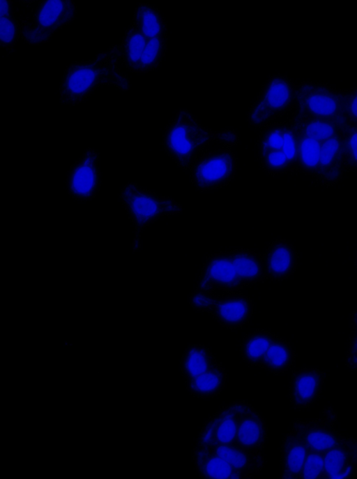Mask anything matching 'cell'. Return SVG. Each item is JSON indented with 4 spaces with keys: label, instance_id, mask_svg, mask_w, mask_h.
Segmentation results:
<instances>
[{
    "label": "cell",
    "instance_id": "cell-24",
    "mask_svg": "<svg viewBox=\"0 0 357 479\" xmlns=\"http://www.w3.org/2000/svg\"><path fill=\"white\" fill-rule=\"evenodd\" d=\"M294 360L295 351L291 344L275 334L259 367L274 374H279L289 370Z\"/></svg>",
    "mask_w": 357,
    "mask_h": 479
},
{
    "label": "cell",
    "instance_id": "cell-22",
    "mask_svg": "<svg viewBox=\"0 0 357 479\" xmlns=\"http://www.w3.org/2000/svg\"><path fill=\"white\" fill-rule=\"evenodd\" d=\"M180 364L185 383L221 364L207 347L199 344H192L187 346Z\"/></svg>",
    "mask_w": 357,
    "mask_h": 479
},
{
    "label": "cell",
    "instance_id": "cell-7",
    "mask_svg": "<svg viewBox=\"0 0 357 479\" xmlns=\"http://www.w3.org/2000/svg\"><path fill=\"white\" fill-rule=\"evenodd\" d=\"M296 103V84L287 76H270L261 87L248 114V123L263 128L275 119L291 112Z\"/></svg>",
    "mask_w": 357,
    "mask_h": 479
},
{
    "label": "cell",
    "instance_id": "cell-9",
    "mask_svg": "<svg viewBox=\"0 0 357 479\" xmlns=\"http://www.w3.org/2000/svg\"><path fill=\"white\" fill-rule=\"evenodd\" d=\"M189 302L194 309L212 314L222 326L231 330L245 326L253 314L252 300L242 293L221 295L195 289Z\"/></svg>",
    "mask_w": 357,
    "mask_h": 479
},
{
    "label": "cell",
    "instance_id": "cell-31",
    "mask_svg": "<svg viewBox=\"0 0 357 479\" xmlns=\"http://www.w3.org/2000/svg\"><path fill=\"white\" fill-rule=\"evenodd\" d=\"M342 111L345 122L357 126V86L342 91Z\"/></svg>",
    "mask_w": 357,
    "mask_h": 479
},
{
    "label": "cell",
    "instance_id": "cell-25",
    "mask_svg": "<svg viewBox=\"0 0 357 479\" xmlns=\"http://www.w3.org/2000/svg\"><path fill=\"white\" fill-rule=\"evenodd\" d=\"M132 24L149 38L167 34V25L160 12L150 4L139 3L136 7Z\"/></svg>",
    "mask_w": 357,
    "mask_h": 479
},
{
    "label": "cell",
    "instance_id": "cell-20",
    "mask_svg": "<svg viewBox=\"0 0 357 479\" xmlns=\"http://www.w3.org/2000/svg\"><path fill=\"white\" fill-rule=\"evenodd\" d=\"M193 459L197 472L202 478H251V476L235 469L222 457L204 447H195Z\"/></svg>",
    "mask_w": 357,
    "mask_h": 479
},
{
    "label": "cell",
    "instance_id": "cell-16",
    "mask_svg": "<svg viewBox=\"0 0 357 479\" xmlns=\"http://www.w3.org/2000/svg\"><path fill=\"white\" fill-rule=\"evenodd\" d=\"M326 372L317 368H303L292 371L289 382L290 400L295 409L309 408L319 397Z\"/></svg>",
    "mask_w": 357,
    "mask_h": 479
},
{
    "label": "cell",
    "instance_id": "cell-2",
    "mask_svg": "<svg viewBox=\"0 0 357 479\" xmlns=\"http://www.w3.org/2000/svg\"><path fill=\"white\" fill-rule=\"evenodd\" d=\"M264 280L263 254L239 249L208 256L195 289L236 293Z\"/></svg>",
    "mask_w": 357,
    "mask_h": 479
},
{
    "label": "cell",
    "instance_id": "cell-30",
    "mask_svg": "<svg viewBox=\"0 0 357 479\" xmlns=\"http://www.w3.org/2000/svg\"><path fill=\"white\" fill-rule=\"evenodd\" d=\"M324 454L308 450L298 479H325Z\"/></svg>",
    "mask_w": 357,
    "mask_h": 479
},
{
    "label": "cell",
    "instance_id": "cell-5",
    "mask_svg": "<svg viewBox=\"0 0 357 479\" xmlns=\"http://www.w3.org/2000/svg\"><path fill=\"white\" fill-rule=\"evenodd\" d=\"M30 14L18 20L20 38L30 45L49 41L54 33L70 24L76 17L73 0L26 1Z\"/></svg>",
    "mask_w": 357,
    "mask_h": 479
},
{
    "label": "cell",
    "instance_id": "cell-14",
    "mask_svg": "<svg viewBox=\"0 0 357 479\" xmlns=\"http://www.w3.org/2000/svg\"><path fill=\"white\" fill-rule=\"evenodd\" d=\"M99 154L88 148L71 165L66 181L68 194L75 200L89 201L95 198L101 186V172L98 166Z\"/></svg>",
    "mask_w": 357,
    "mask_h": 479
},
{
    "label": "cell",
    "instance_id": "cell-18",
    "mask_svg": "<svg viewBox=\"0 0 357 479\" xmlns=\"http://www.w3.org/2000/svg\"><path fill=\"white\" fill-rule=\"evenodd\" d=\"M266 437L267 426L265 421L259 413L247 402L241 415L232 444L262 453Z\"/></svg>",
    "mask_w": 357,
    "mask_h": 479
},
{
    "label": "cell",
    "instance_id": "cell-27",
    "mask_svg": "<svg viewBox=\"0 0 357 479\" xmlns=\"http://www.w3.org/2000/svg\"><path fill=\"white\" fill-rule=\"evenodd\" d=\"M275 334L263 329H257L247 334L241 344V355L243 360L252 366L259 367L266 348Z\"/></svg>",
    "mask_w": 357,
    "mask_h": 479
},
{
    "label": "cell",
    "instance_id": "cell-3",
    "mask_svg": "<svg viewBox=\"0 0 357 479\" xmlns=\"http://www.w3.org/2000/svg\"><path fill=\"white\" fill-rule=\"evenodd\" d=\"M213 141L229 148L238 143V133L229 129L212 132L200 125L188 110L181 109L167 125L162 145L178 166L190 170L196 159Z\"/></svg>",
    "mask_w": 357,
    "mask_h": 479
},
{
    "label": "cell",
    "instance_id": "cell-12",
    "mask_svg": "<svg viewBox=\"0 0 357 479\" xmlns=\"http://www.w3.org/2000/svg\"><path fill=\"white\" fill-rule=\"evenodd\" d=\"M236 167V156L229 148L207 150L192 163L191 181L201 191L220 189L234 177Z\"/></svg>",
    "mask_w": 357,
    "mask_h": 479
},
{
    "label": "cell",
    "instance_id": "cell-4",
    "mask_svg": "<svg viewBox=\"0 0 357 479\" xmlns=\"http://www.w3.org/2000/svg\"><path fill=\"white\" fill-rule=\"evenodd\" d=\"M258 159L272 175L298 172V147L294 121L271 122L262 128L257 140Z\"/></svg>",
    "mask_w": 357,
    "mask_h": 479
},
{
    "label": "cell",
    "instance_id": "cell-32",
    "mask_svg": "<svg viewBox=\"0 0 357 479\" xmlns=\"http://www.w3.org/2000/svg\"><path fill=\"white\" fill-rule=\"evenodd\" d=\"M352 325L351 335L349 338V348L345 359L346 366L352 371L357 370V309L351 316Z\"/></svg>",
    "mask_w": 357,
    "mask_h": 479
},
{
    "label": "cell",
    "instance_id": "cell-10",
    "mask_svg": "<svg viewBox=\"0 0 357 479\" xmlns=\"http://www.w3.org/2000/svg\"><path fill=\"white\" fill-rule=\"evenodd\" d=\"M291 117L294 119L334 120L344 117L342 91L326 84L302 82L296 84V103Z\"/></svg>",
    "mask_w": 357,
    "mask_h": 479
},
{
    "label": "cell",
    "instance_id": "cell-19",
    "mask_svg": "<svg viewBox=\"0 0 357 479\" xmlns=\"http://www.w3.org/2000/svg\"><path fill=\"white\" fill-rule=\"evenodd\" d=\"M324 466L325 479H353L357 473V442L326 451Z\"/></svg>",
    "mask_w": 357,
    "mask_h": 479
},
{
    "label": "cell",
    "instance_id": "cell-33",
    "mask_svg": "<svg viewBox=\"0 0 357 479\" xmlns=\"http://www.w3.org/2000/svg\"><path fill=\"white\" fill-rule=\"evenodd\" d=\"M354 265H355L356 268L357 269V251H356V252Z\"/></svg>",
    "mask_w": 357,
    "mask_h": 479
},
{
    "label": "cell",
    "instance_id": "cell-29",
    "mask_svg": "<svg viewBox=\"0 0 357 479\" xmlns=\"http://www.w3.org/2000/svg\"><path fill=\"white\" fill-rule=\"evenodd\" d=\"M342 154L344 175L357 171V126L346 122L342 131Z\"/></svg>",
    "mask_w": 357,
    "mask_h": 479
},
{
    "label": "cell",
    "instance_id": "cell-26",
    "mask_svg": "<svg viewBox=\"0 0 357 479\" xmlns=\"http://www.w3.org/2000/svg\"><path fill=\"white\" fill-rule=\"evenodd\" d=\"M227 374L222 364L206 374L185 383L187 390L193 397L207 399L213 397L223 390Z\"/></svg>",
    "mask_w": 357,
    "mask_h": 479
},
{
    "label": "cell",
    "instance_id": "cell-13",
    "mask_svg": "<svg viewBox=\"0 0 357 479\" xmlns=\"http://www.w3.org/2000/svg\"><path fill=\"white\" fill-rule=\"evenodd\" d=\"M336 420V413L328 406L321 417L310 421L296 420L292 426L308 450L325 453L332 448L357 442V439L342 435L334 428Z\"/></svg>",
    "mask_w": 357,
    "mask_h": 479
},
{
    "label": "cell",
    "instance_id": "cell-1",
    "mask_svg": "<svg viewBox=\"0 0 357 479\" xmlns=\"http://www.w3.org/2000/svg\"><path fill=\"white\" fill-rule=\"evenodd\" d=\"M120 59L119 45H116L98 54L92 60L70 64L61 80V101L76 105L101 85H113L123 91L130 90L128 78L118 67Z\"/></svg>",
    "mask_w": 357,
    "mask_h": 479
},
{
    "label": "cell",
    "instance_id": "cell-15",
    "mask_svg": "<svg viewBox=\"0 0 357 479\" xmlns=\"http://www.w3.org/2000/svg\"><path fill=\"white\" fill-rule=\"evenodd\" d=\"M247 401H234L223 406L204 424L197 439V446L211 447L232 444L238 423Z\"/></svg>",
    "mask_w": 357,
    "mask_h": 479
},
{
    "label": "cell",
    "instance_id": "cell-6",
    "mask_svg": "<svg viewBox=\"0 0 357 479\" xmlns=\"http://www.w3.org/2000/svg\"><path fill=\"white\" fill-rule=\"evenodd\" d=\"M119 198L136 229L133 242L135 251L140 247V232L144 228L162 216L176 214L183 211L181 205L169 197L157 195L132 182L123 187Z\"/></svg>",
    "mask_w": 357,
    "mask_h": 479
},
{
    "label": "cell",
    "instance_id": "cell-23",
    "mask_svg": "<svg viewBox=\"0 0 357 479\" xmlns=\"http://www.w3.org/2000/svg\"><path fill=\"white\" fill-rule=\"evenodd\" d=\"M204 448L222 457L235 469L251 476L259 473L264 466L265 460L262 453L255 452L234 444Z\"/></svg>",
    "mask_w": 357,
    "mask_h": 479
},
{
    "label": "cell",
    "instance_id": "cell-28",
    "mask_svg": "<svg viewBox=\"0 0 357 479\" xmlns=\"http://www.w3.org/2000/svg\"><path fill=\"white\" fill-rule=\"evenodd\" d=\"M20 38L18 20L15 16L13 3L11 1H0V44L10 51Z\"/></svg>",
    "mask_w": 357,
    "mask_h": 479
},
{
    "label": "cell",
    "instance_id": "cell-11",
    "mask_svg": "<svg viewBox=\"0 0 357 479\" xmlns=\"http://www.w3.org/2000/svg\"><path fill=\"white\" fill-rule=\"evenodd\" d=\"M167 40V34L147 38L132 24L119 44L123 64L132 72L138 73L157 69L165 55Z\"/></svg>",
    "mask_w": 357,
    "mask_h": 479
},
{
    "label": "cell",
    "instance_id": "cell-21",
    "mask_svg": "<svg viewBox=\"0 0 357 479\" xmlns=\"http://www.w3.org/2000/svg\"><path fill=\"white\" fill-rule=\"evenodd\" d=\"M308 449L291 426L281 446V479H298Z\"/></svg>",
    "mask_w": 357,
    "mask_h": 479
},
{
    "label": "cell",
    "instance_id": "cell-17",
    "mask_svg": "<svg viewBox=\"0 0 357 479\" xmlns=\"http://www.w3.org/2000/svg\"><path fill=\"white\" fill-rule=\"evenodd\" d=\"M298 253L287 240L273 241L263 254L265 279L280 281L288 279L296 270Z\"/></svg>",
    "mask_w": 357,
    "mask_h": 479
},
{
    "label": "cell",
    "instance_id": "cell-8",
    "mask_svg": "<svg viewBox=\"0 0 357 479\" xmlns=\"http://www.w3.org/2000/svg\"><path fill=\"white\" fill-rule=\"evenodd\" d=\"M291 119L294 122L297 132L298 172L311 177L315 182L323 143L342 131L345 124V119L344 117L334 120L292 118Z\"/></svg>",
    "mask_w": 357,
    "mask_h": 479
}]
</instances>
